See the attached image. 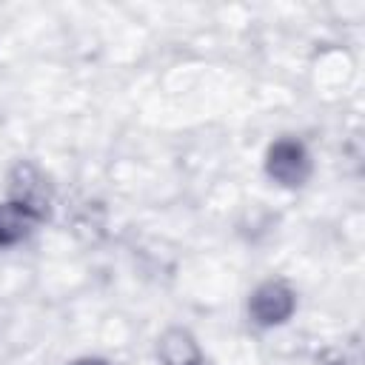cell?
<instances>
[{
    "label": "cell",
    "instance_id": "6da1fadb",
    "mask_svg": "<svg viewBox=\"0 0 365 365\" xmlns=\"http://www.w3.org/2000/svg\"><path fill=\"white\" fill-rule=\"evenodd\" d=\"M268 174L282 185H299L308 177V154L297 140H277L265 160Z\"/></svg>",
    "mask_w": 365,
    "mask_h": 365
},
{
    "label": "cell",
    "instance_id": "7a4b0ae2",
    "mask_svg": "<svg viewBox=\"0 0 365 365\" xmlns=\"http://www.w3.org/2000/svg\"><path fill=\"white\" fill-rule=\"evenodd\" d=\"M248 311L259 325H279L294 311V294L282 282H265L251 294Z\"/></svg>",
    "mask_w": 365,
    "mask_h": 365
},
{
    "label": "cell",
    "instance_id": "3957f363",
    "mask_svg": "<svg viewBox=\"0 0 365 365\" xmlns=\"http://www.w3.org/2000/svg\"><path fill=\"white\" fill-rule=\"evenodd\" d=\"M157 354H160L163 365H200L197 342L191 339V334H185L180 328L163 334V339L157 345Z\"/></svg>",
    "mask_w": 365,
    "mask_h": 365
},
{
    "label": "cell",
    "instance_id": "277c9868",
    "mask_svg": "<svg viewBox=\"0 0 365 365\" xmlns=\"http://www.w3.org/2000/svg\"><path fill=\"white\" fill-rule=\"evenodd\" d=\"M37 211H31L23 202H6L0 205V245H11L17 240H23L29 234V228L34 225Z\"/></svg>",
    "mask_w": 365,
    "mask_h": 365
},
{
    "label": "cell",
    "instance_id": "5b68a950",
    "mask_svg": "<svg viewBox=\"0 0 365 365\" xmlns=\"http://www.w3.org/2000/svg\"><path fill=\"white\" fill-rule=\"evenodd\" d=\"M74 365H106L103 359H77Z\"/></svg>",
    "mask_w": 365,
    "mask_h": 365
}]
</instances>
